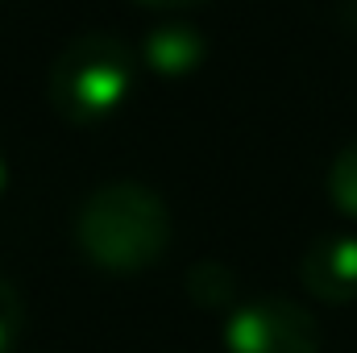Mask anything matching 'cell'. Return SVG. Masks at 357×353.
<instances>
[{"label": "cell", "mask_w": 357, "mask_h": 353, "mask_svg": "<svg viewBox=\"0 0 357 353\" xmlns=\"http://www.w3.org/2000/svg\"><path fill=\"white\" fill-rule=\"evenodd\" d=\"M75 241L108 274H142L171 250V208L146 183H104L75 216Z\"/></svg>", "instance_id": "6da1fadb"}, {"label": "cell", "mask_w": 357, "mask_h": 353, "mask_svg": "<svg viewBox=\"0 0 357 353\" xmlns=\"http://www.w3.org/2000/svg\"><path fill=\"white\" fill-rule=\"evenodd\" d=\"M133 91V54L116 33H79L50 67V108L71 125H96L121 112Z\"/></svg>", "instance_id": "7a4b0ae2"}, {"label": "cell", "mask_w": 357, "mask_h": 353, "mask_svg": "<svg viewBox=\"0 0 357 353\" xmlns=\"http://www.w3.org/2000/svg\"><path fill=\"white\" fill-rule=\"evenodd\" d=\"M225 345L229 353H320V329L295 299L266 295L229 312Z\"/></svg>", "instance_id": "3957f363"}, {"label": "cell", "mask_w": 357, "mask_h": 353, "mask_svg": "<svg viewBox=\"0 0 357 353\" xmlns=\"http://www.w3.org/2000/svg\"><path fill=\"white\" fill-rule=\"evenodd\" d=\"M299 283L320 303H354L357 299V237L333 233L303 250Z\"/></svg>", "instance_id": "277c9868"}, {"label": "cell", "mask_w": 357, "mask_h": 353, "mask_svg": "<svg viewBox=\"0 0 357 353\" xmlns=\"http://www.w3.org/2000/svg\"><path fill=\"white\" fill-rule=\"evenodd\" d=\"M146 63L162 80H183L204 63V33L187 21H167L146 38Z\"/></svg>", "instance_id": "5b68a950"}, {"label": "cell", "mask_w": 357, "mask_h": 353, "mask_svg": "<svg viewBox=\"0 0 357 353\" xmlns=\"http://www.w3.org/2000/svg\"><path fill=\"white\" fill-rule=\"evenodd\" d=\"M187 295L199 308L220 312V308H229L237 299V274L225 262H199V266H191V274H187Z\"/></svg>", "instance_id": "8992f818"}, {"label": "cell", "mask_w": 357, "mask_h": 353, "mask_svg": "<svg viewBox=\"0 0 357 353\" xmlns=\"http://www.w3.org/2000/svg\"><path fill=\"white\" fill-rule=\"evenodd\" d=\"M328 195L337 204V212H345L349 220H357V142L345 146L333 167H328Z\"/></svg>", "instance_id": "52a82bcc"}, {"label": "cell", "mask_w": 357, "mask_h": 353, "mask_svg": "<svg viewBox=\"0 0 357 353\" xmlns=\"http://www.w3.org/2000/svg\"><path fill=\"white\" fill-rule=\"evenodd\" d=\"M21 329H25V303L17 287L0 278V353H8L21 341Z\"/></svg>", "instance_id": "ba28073f"}, {"label": "cell", "mask_w": 357, "mask_h": 353, "mask_svg": "<svg viewBox=\"0 0 357 353\" xmlns=\"http://www.w3.org/2000/svg\"><path fill=\"white\" fill-rule=\"evenodd\" d=\"M341 21H345V29L357 33V0H345V4H341Z\"/></svg>", "instance_id": "9c48e42d"}, {"label": "cell", "mask_w": 357, "mask_h": 353, "mask_svg": "<svg viewBox=\"0 0 357 353\" xmlns=\"http://www.w3.org/2000/svg\"><path fill=\"white\" fill-rule=\"evenodd\" d=\"M150 8H187V4H199V0H142Z\"/></svg>", "instance_id": "30bf717a"}, {"label": "cell", "mask_w": 357, "mask_h": 353, "mask_svg": "<svg viewBox=\"0 0 357 353\" xmlns=\"http://www.w3.org/2000/svg\"><path fill=\"white\" fill-rule=\"evenodd\" d=\"M4 179H8V167H4V158H0V191H4Z\"/></svg>", "instance_id": "8fae6325"}]
</instances>
